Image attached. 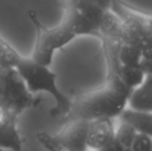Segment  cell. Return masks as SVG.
Returning <instances> with one entry per match:
<instances>
[{"label": "cell", "mask_w": 152, "mask_h": 151, "mask_svg": "<svg viewBox=\"0 0 152 151\" xmlns=\"http://www.w3.org/2000/svg\"><path fill=\"white\" fill-rule=\"evenodd\" d=\"M122 23L120 42L130 44L141 51L152 47V31L140 21L132 18H121Z\"/></svg>", "instance_id": "cell-7"}, {"label": "cell", "mask_w": 152, "mask_h": 151, "mask_svg": "<svg viewBox=\"0 0 152 151\" xmlns=\"http://www.w3.org/2000/svg\"><path fill=\"white\" fill-rule=\"evenodd\" d=\"M120 18H132L140 21L152 31V15L130 5L124 0H112L111 8Z\"/></svg>", "instance_id": "cell-12"}, {"label": "cell", "mask_w": 152, "mask_h": 151, "mask_svg": "<svg viewBox=\"0 0 152 151\" xmlns=\"http://www.w3.org/2000/svg\"><path fill=\"white\" fill-rule=\"evenodd\" d=\"M28 18L35 29V42L30 58L39 64L49 66L53 61L54 53L77 36L69 22L64 18L52 28L45 26L40 22L35 10H28Z\"/></svg>", "instance_id": "cell-3"}, {"label": "cell", "mask_w": 152, "mask_h": 151, "mask_svg": "<svg viewBox=\"0 0 152 151\" xmlns=\"http://www.w3.org/2000/svg\"><path fill=\"white\" fill-rule=\"evenodd\" d=\"M88 121L83 119H72L56 135H51L57 146L66 151H88L87 149Z\"/></svg>", "instance_id": "cell-5"}, {"label": "cell", "mask_w": 152, "mask_h": 151, "mask_svg": "<svg viewBox=\"0 0 152 151\" xmlns=\"http://www.w3.org/2000/svg\"><path fill=\"white\" fill-rule=\"evenodd\" d=\"M36 139H37V141L42 144V146L47 151H66L60 148L59 146H57L56 144L54 143V141L52 140L51 135L48 133L40 131V133H36Z\"/></svg>", "instance_id": "cell-18"}, {"label": "cell", "mask_w": 152, "mask_h": 151, "mask_svg": "<svg viewBox=\"0 0 152 151\" xmlns=\"http://www.w3.org/2000/svg\"><path fill=\"white\" fill-rule=\"evenodd\" d=\"M0 151H5V150H3V149H1V148H0Z\"/></svg>", "instance_id": "cell-23"}, {"label": "cell", "mask_w": 152, "mask_h": 151, "mask_svg": "<svg viewBox=\"0 0 152 151\" xmlns=\"http://www.w3.org/2000/svg\"><path fill=\"white\" fill-rule=\"evenodd\" d=\"M132 151H152V137L144 133H137L132 143Z\"/></svg>", "instance_id": "cell-17"}, {"label": "cell", "mask_w": 152, "mask_h": 151, "mask_svg": "<svg viewBox=\"0 0 152 151\" xmlns=\"http://www.w3.org/2000/svg\"><path fill=\"white\" fill-rule=\"evenodd\" d=\"M42 103L38 94L28 90L16 67L0 66V104L17 116Z\"/></svg>", "instance_id": "cell-4"}, {"label": "cell", "mask_w": 152, "mask_h": 151, "mask_svg": "<svg viewBox=\"0 0 152 151\" xmlns=\"http://www.w3.org/2000/svg\"><path fill=\"white\" fill-rule=\"evenodd\" d=\"M21 58L22 55L0 35V66L16 67Z\"/></svg>", "instance_id": "cell-13"}, {"label": "cell", "mask_w": 152, "mask_h": 151, "mask_svg": "<svg viewBox=\"0 0 152 151\" xmlns=\"http://www.w3.org/2000/svg\"><path fill=\"white\" fill-rule=\"evenodd\" d=\"M127 108L134 111L152 113V75L145 77L144 81L130 92Z\"/></svg>", "instance_id": "cell-9"}, {"label": "cell", "mask_w": 152, "mask_h": 151, "mask_svg": "<svg viewBox=\"0 0 152 151\" xmlns=\"http://www.w3.org/2000/svg\"><path fill=\"white\" fill-rule=\"evenodd\" d=\"M140 67L144 71L145 76L152 75V47L142 52Z\"/></svg>", "instance_id": "cell-19"}, {"label": "cell", "mask_w": 152, "mask_h": 151, "mask_svg": "<svg viewBox=\"0 0 152 151\" xmlns=\"http://www.w3.org/2000/svg\"><path fill=\"white\" fill-rule=\"evenodd\" d=\"M18 117L0 104V148L5 151H20L23 140L18 128Z\"/></svg>", "instance_id": "cell-6"}, {"label": "cell", "mask_w": 152, "mask_h": 151, "mask_svg": "<svg viewBox=\"0 0 152 151\" xmlns=\"http://www.w3.org/2000/svg\"><path fill=\"white\" fill-rule=\"evenodd\" d=\"M16 69L31 93L47 92L52 95L55 99V106L50 110L51 116L63 119L68 114L72 107V98L59 89L56 83V74L53 73L49 66L35 62L30 57L22 56Z\"/></svg>", "instance_id": "cell-2"}, {"label": "cell", "mask_w": 152, "mask_h": 151, "mask_svg": "<svg viewBox=\"0 0 152 151\" xmlns=\"http://www.w3.org/2000/svg\"><path fill=\"white\" fill-rule=\"evenodd\" d=\"M137 133H138L129 124L120 121L119 126L115 128L114 143L122 150L130 149Z\"/></svg>", "instance_id": "cell-14"}, {"label": "cell", "mask_w": 152, "mask_h": 151, "mask_svg": "<svg viewBox=\"0 0 152 151\" xmlns=\"http://www.w3.org/2000/svg\"><path fill=\"white\" fill-rule=\"evenodd\" d=\"M121 122L129 124L138 133L152 137V113L134 111L126 108L119 116Z\"/></svg>", "instance_id": "cell-10"}, {"label": "cell", "mask_w": 152, "mask_h": 151, "mask_svg": "<svg viewBox=\"0 0 152 151\" xmlns=\"http://www.w3.org/2000/svg\"><path fill=\"white\" fill-rule=\"evenodd\" d=\"M95 151H122V149H120L115 143H113V144H111L110 146H107V147L102 148V149L95 150Z\"/></svg>", "instance_id": "cell-21"}, {"label": "cell", "mask_w": 152, "mask_h": 151, "mask_svg": "<svg viewBox=\"0 0 152 151\" xmlns=\"http://www.w3.org/2000/svg\"><path fill=\"white\" fill-rule=\"evenodd\" d=\"M98 7H100L102 9L107 10L111 8V3H112V0H92Z\"/></svg>", "instance_id": "cell-20"}, {"label": "cell", "mask_w": 152, "mask_h": 151, "mask_svg": "<svg viewBox=\"0 0 152 151\" xmlns=\"http://www.w3.org/2000/svg\"><path fill=\"white\" fill-rule=\"evenodd\" d=\"M122 151H132L130 149H126V150H122Z\"/></svg>", "instance_id": "cell-22"}, {"label": "cell", "mask_w": 152, "mask_h": 151, "mask_svg": "<svg viewBox=\"0 0 152 151\" xmlns=\"http://www.w3.org/2000/svg\"><path fill=\"white\" fill-rule=\"evenodd\" d=\"M118 61L121 65L126 66H140L142 51L130 44L120 42L118 48Z\"/></svg>", "instance_id": "cell-15"}, {"label": "cell", "mask_w": 152, "mask_h": 151, "mask_svg": "<svg viewBox=\"0 0 152 151\" xmlns=\"http://www.w3.org/2000/svg\"><path fill=\"white\" fill-rule=\"evenodd\" d=\"M115 126L112 119H94L88 121L87 149L95 151L114 143Z\"/></svg>", "instance_id": "cell-8"}, {"label": "cell", "mask_w": 152, "mask_h": 151, "mask_svg": "<svg viewBox=\"0 0 152 151\" xmlns=\"http://www.w3.org/2000/svg\"><path fill=\"white\" fill-rule=\"evenodd\" d=\"M132 90L125 86L115 75L107 74L102 87L80 92L72 98V107L62 120L83 119H114L127 108V101Z\"/></svg>", "instance_id": "cell-1"}, {"label": "cell", "mask_w": 152, "mask_h": 151, "mask_svg": "<svg viewBox=\"0 0 152 151\" xmlns=\"http://www.w3.org/2000/svg\"><path fill=\"white\" fill-rule=\"evenodd\" d=\"M59 5L63 12H75L78 14H88L102 9L92 0H60Z\"/></svg>", "instance_id": "cell-16"}, {"label": "cell", "mask_w": 152, "mask_h": 151, "mask_svg": "<svg viewBox=\"0 0 152 151\" xmlns=\"http://www.w3.org/2000/svg\"><path fill=\"white\" fill-rule=\"evenodd\" d=\"M122 23H123L122 19L112 9L104 10V16L100 21L97 37L99 39L107 38V39L120 42Z\"/></svg>", "instance_id": "cell-11"}]
</instances>
